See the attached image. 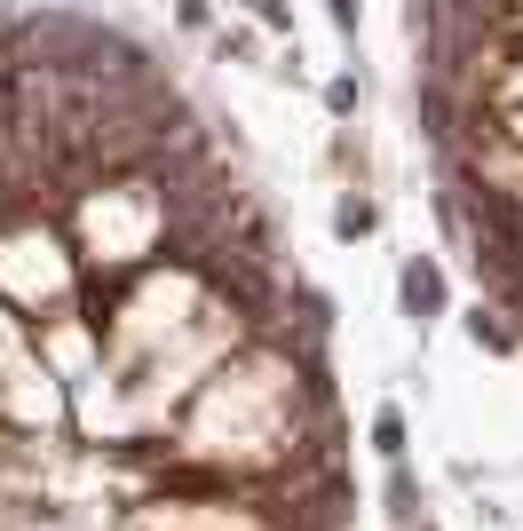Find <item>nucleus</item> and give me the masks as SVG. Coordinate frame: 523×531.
<instances>
[{
  "instance_id": "obj_1",
  "label": "nucleus",
  "mask_w": 523,
  "mask_h": 531,
  "mask_svg": "<svg viewBox=\"0 0 523 531\" xmlns=\"http://www.w3.org/2000/svg\"><path fill=\"white\" fill-rule=\"evenodd\" d=\"M420 111L468 246L523 222V0H428Z\"/></svg>"
},
{
  "instance_id": "obj_2",
  "label": "nucleus",
  "mask_w": 523,
  "mask_h": 531,
  "mask_svg": "<svg viewBox=\"0 0 523 531\" xmlns=\"http://www.w3.org/2000/svg\"><path fill=\"white\" fill-rule=\"evenodd\" d=\"M405 302H413V310H436V302H444V286H436V270H413V278H405Z\"/></svg>"
},
{
  "instance_id": "obj_3",
  "label": "nucleus",
  "mask_w": 523,
  "mask_h": 531,
  "mask_svg": "<svg viewBox=\"0 0 523 531\" xmlns=\"http://www.w3.org/2000/svg\"><path fill=\"white\" fill-rule=\"evenodd\" d=\"M373 444L397 460V452H405V421H397V413H381V421H373Z\"/></svg>"
}]
</instances>
